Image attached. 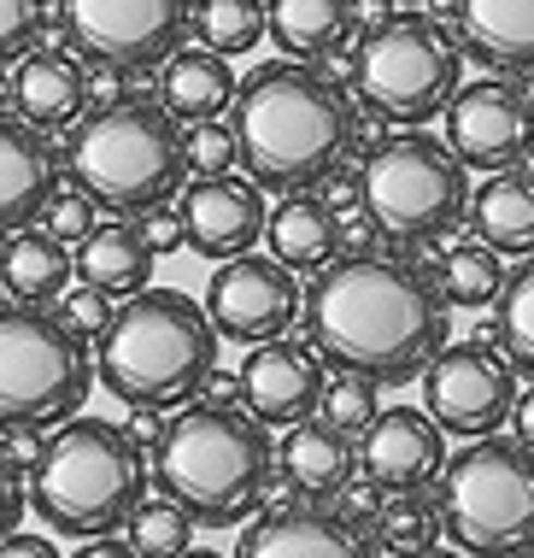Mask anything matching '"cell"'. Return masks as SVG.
Segmentation results:
<instances>
[{"instance_id": "ba28073f", "label": "cell", "mask_w": 534, "mask_h": 558, "mask_svg": "<svg viewBox=\"0 0 534 558\" xmlns=\"http://www.w3.org/2000/svg\"><path fill=\"white\" fill-rule=\"evenodd\" d=\"M359 206L388 241H435L470 206V165L447 142L411 130L371 147L359 171Z\"/></svg>"}, {"instance_id": "484cf974", "label": "cell", "mask_w": 534, "mask_h": 558, "mask_svg": "<svg viewBox=\"0 0 534 558\" xmlns=\"http://www.w3.org/2000/svg\"><path fill=\"white\" fill-rule=\"evenodd\" d=\"M71 277H76V265H71V247L59 235L36 230V223L7 230V241H0V289L12 300H24V306H53Z\"/></svg>"}, {"instance_id": "7402d4cb", "label": "cell", "mask_w": 534, "mask_h": 558, "mask_svg": "<svg viewBox=\"0 0 534 558\" xmlns=\"http://www.w3.org/2000/svg\"><path fill=\"white\" fill-rule=\"evenodd\" d=\"M452 29L487 71L534 65V0H452Z\"/></svg>"}, {"instance_id": "f6af8a7d", "label": "cell", "mask_w": 534, "mask_h": 558, "mask_svg": "<svg viewBox=\"0 0 534 558\" xmlns=\"http://www.w3.org/2000/svg\"><path fill=\"white\" fill-rule=\"evenodd\" d=\"M517 100L534 112V65H523V83H517Z\"/></svg>"}, {"instance_id": "5b68a950", "label": "cell", "mask_w": 534, "mask_h": 558, "mask_svg": "<svg viewBox=\"0 0 534 558\" xmlns=\"http://www.w3.org/2000/svg\"><path fill=\"white\" fill-rule=\"evenodd\" d=\"M147 494L142 441L112 417H65L36 452L24 500L53 535H112Z\"/></svg>"}, {"instance_id": "f1b7e54d", "label": "cell", "mask_w": 534, "mask_h": 558, "mask_svg": "<svg viewBox=\"0 0 534 558\" xmlns=\"http://www.w3.org/2000/svg\"><path fill=\"white\" fill-rule=\"evenodd\" d=\"M189 36L235 59L265 41V0H189Z\"/></svg>"}, {"instance_id": "603a6c76", "label": "cell", "mask_w": 534, "mask_h": 558, "mask_svg": "<svg viewBox=\"0 0 534 558\" xmlns=\"http://www.w3.org/2000/svg\"><path fill=\"white\" fill-rule=\"evenodd\" d=\"M265 247L270 259H282L294 277H317L335 253H341V223H335V206L317 201V194H282V206L265 213Z\"/></svg>"}, {"instance_id": "277c9868", "label": "cell", "mask_w": 534, "mask_h": 558, "mask_svg": "<svg viewBox=\"0 0 534 558\" xmlns=\"http://www.w3.org/2000/svg\"><path fill=\"white\" fill-rule=\"evenodd\" d=\"M95 376L124 405H171L194 400L206 376L218 371V329L206 306L182 289H135L124 306H112V324L95 336Z\"/></svg>"}, {"instance_id": "bcb514c9", "label": "cell", "mask_w": 534, "mask_h": 558, "mask_svg": "<svg viewBox=\"0 0 534 558\" xmlns=\"http://www.w3.org/2000/svg\"><path fill=\"white\" fill-rule=\"evenodd\" d=\"M0 100H7V77H0Z\"/></svg>"}, {"instance_id": "6da1fadb", "label": "cell", "mask_w": 534, "mask_h": 558, "mask_svg": "<svg viewBox=\"0 0 534 558\" xmlns=\"http://www.w3.org/2000/svg\"><path fill=\"white\" fill-rule=\"evenodd\" d=\"M300 318L329 365L371 376L376 388L423 376L447 341V300L435 277L393 253H335L300 294Z\"/></svg>"}, {"instance_id": "d6986e66", "label": "cell", "mask_w": 534, "mask_h": 558, "mask_svg": "<svg viewBox=\"0 0 534 558\" xmlns=\"http://www.w3.org/2000/svg\"><path fill=\"white\" fill-rule=\"evenodd\" d=\"M241 558H364L376 553L353 523L329 518L317 506H277L241 535Z\"/></svg>"}, {"instance_id": "d4e9b609", "label": "cell", "mask_w": 534, "mask_h": 558, "mask_svg": "<svg viewBox=\"0 0 534 558\" xmlns=\"http://www.w3.org/2000/svg\"><path fill=\"white\" fill-rule=\"evenodd\" d=\"M76 277L106 289L112 300H124L135 289H147L153 282V265H159V253L147 247V235L135 230V218H118V223H95L83 241H76Z\"/></svg>"}, {"instance_id": "44dd1931", "label": "cell", "mask_w": 534, "mask_h": 558, "mask_svg": "<svg viewBox=\"0 0 534 558\" xmlns=\"http://www.w3.org/2000/svg\"><path fill=\"white\" fill-rule=\"evenodd\" d=\"M277 476L312 506L341 500V488L359 476V447L353 435H341L324 417H312V424L300 417V424H288V441L277 447Z\"/></svg>"}, {"instance_id": "e0dca14e", "label": "cell", "mask_w": 534, "mask_h": 558, "mask_svg": "<svg viewBox=\"0 0 534 558\" xmlns=\"http://www.w3.org/2000/svg\"><path fill=\"white\" fill-rule=\"evenodd\" d=\"M359 435H364L359 464L381 494L429 488L440 476V464H447V429L429 412H417V405H388V412L376 405V417Z\"/></svg>"}, {"instance_id": "ab89813d", "label": "cell", "mask_w": 534, "mask_h": 558, "mask_svg": "<svg viewBox=\"0 0 534 558\" xmlns=\"http://www.w3.org/2000/svg\"><path fill=\"white\" fill-rule=\"evenodd\" d=\"M24 518V482H19V464L0 452V535H12Z\"/></svg>"}, {"instance_id": "8fae6325", "label": "cell", "mask_w": 534, "mask_h": 558, "mask_svg": "<svg viewBox=\"0 0 534 558\" xmlns=\"http://www.w3.org/2000/svg\"><path fill=\"white\" fill-rule=\"evenodd\" d=\"M517 405V371L499 353L494 336H470V341H440L435 359L423 365V412L435 417L447 435H494L506 429Z\"/></svg>"}, {"instance_id": "8992f818", "label": "cell", "mask_w": 534, "mask_h": 558, "mask_svg": "<svg viewBox=\"0 0 534 558\" xmlns=\"http://www.w3.org/2000/svg\"><path fill=\"white\" fill-rule=\"evenodd\" d=\"M71 183L88 189L106 213H142L153 201H171L189 177L182 165V124L159 100H106L83 118L65 147Z\"/></svg>"}, {"instance_id": "2e32d148", "label": "cell", "mask_w": 534, "mask_h": 558, "mask_svg": "<svg viewBox=\"0 0 534 558\" xmlns=\"http://www.w3.org/2000/svg\"><path fill=\"white\" fill-rule=\"evenodd\" d=\"M241 405L258 417L265 429H288L300 424L317 405V388H324V353L312 341H253V353L241 359Z\"/></svg>"}, {"instance_id": "e575fe53", "label": "cell", "mask_w": 534, "mask_h": 558, "mask_svg": "<svg viewBox=\"0 0 534 558\" xmlns=\"http://www.w3.org/2000/svg\"><path fill=\"white\" fill-rule=\"evenodd\" d=\"M182 165L189 177H218V171H235L241 154H235V130L223 118H201V124L182 130Z\"/></svg>"}, {"instance_id": "7bdbcfd3", "label": "cell", "mask_w": 534, "mask_h": 558, "mask_svg": "<svg viewBox=\"0 0 534 558\" xmlns=\"http://www.w3.org/2000/svg\"><path fill=\"white\" fill-rule=\"evenodd\" d=\"M506 424L517 429V441H523V447L534 452V388H529V395H517V405H511Z\"/></svg>"}, {"instance_id": "d6a6232c", "label": "cell", "mask_w": 534, "mask_h": 558, "mask_svg": "<svg viewBox=\"0 0 534 558\" xmlns=\"http://www.w3.org/2000/svg\"><path fill=\"white\" fill-rule=\"evenodd\" d=\"M494 300H499V324L487 329V336L506 347L517 376H534V259L517 270V277H506V289Z\"/></svg>"}, {"instance_id": "d590c367", "label": "cell", "mask_w": 534, "mask_h": 558, "mask_svg": "<svg viewBox=\"0 0 534 558\" xmlns=\"http://www.w3.org/2000/svg\"><path fill=\"white\" fill-rule=\"evenodd\" d=\"M95 213H100V201H95L88 189H76V183H71V189H53L48 201H41V213H36V218H41V230L59 235V241L71 247V241H83V235L100 223Z\"/></svg>"}, {"instance_id": "9c48e42d", "label": "cell", "mask_w": 534, "mask_h": 558, "mask_svg": "<svg viewBox=\"0 0 534 558\" xmlns=\"http://www.w3.org/2000/svg\"><path fill=\"white\" fill-rule=\"evenodd\" d=\"M440 523L464 553L534 547V452L506 435H476L452 464H440Z\"/></svg>"}, {"instance_id": "60d3db41", "label": "cell", "mask_w": 534, "mask_h": 558, "mask_svg": "<svg viewBox=\"0 0 534 558\" xmlns=\"http://www.w3.org/2000/svg\"><path fill=\"white\" fill-rule=\"evenodd\" d=\"M347 12H353V29H376L400 12V0H347Z\"/></svg>"}, {"instance_id": "b9f144b4", "label": "cell", "mask_w": 534, "mask_h": 558, "mask_svg": "<svg viewBox=\"0 0 534 558\" xmlns=\"http://www.w3.org/2000/svg\"><path fill=\"white\" fill-rule=\"evenodd\" d=\"M59 547L41 535H0V558H53Z\"/></svg>"}, {"instance_id": "8d00e7d4", "label": "cell", "mask_w": 534, "mask_h": 558, "mask_svg": "<svg viewBox=\"0 0 534 558\" xmlns=\"http://www.w3.org/2000/svg\"><path fill=\"white\" fill-rule=\"evenodd\" d=\"M59 318H65L83 341H95L106 324H112V294L95 289V282H65V294H59Z\"/></svg>"}, {"instance_id": "ffe728a7", "label": "cell", "mask_w": 534, "mask_h": 558, "mask_svg": "<svg viewBox=\"0 0 534 558\" xmlns=\"http://www.w3.org/2000/svg\"><path fill=\"white\" fill-rule=\"evenodd\" d=\"M7 100H12V112H19L24 124H36V130H65L71 118L83 112V100H88V77L76 71L71 53L36 48V41H29V48L12 59Z\"/></svg>"}, {"instance_id": "7c38bea8", "label": "cell", "mask_w": 534, "mask_h": 558, "mask_svg": "<svg viewBox=\"0 0 534 558\" xmlns=\"http://www.w3.org/2000/svg\"><path fill=\"white\" fill-rule=\"evenodd\" d=\"M59 19L95 65L147 71L182 48L189 0H59Z\"/></svg>"}, {"instance_id": "7a4b0ae2", "label": "cell", "mask_w": 534, "mask_h": 558, "mask_svg": "<svg viewBox=\"0 0 534 558\" xmlns=\"http://www.w3.org/2000/svg\"><path fill=\"white\" fill-rule=\"evenodd\" d=\"M229 112L235 154L265 194L329 183L353 147V100L341 83L312 71V59H265L235 83Z\"/></svg>"}, {"instance_id": "74e56055", "label": "cell", "mask_w": 534, "mask_h": 558, "mask_svg": "<svg viewBox=\"0 0 534 558\" xmlns=\"http://www.w3.org/2000/svg\"><path fill=\"white\" fill-rule=\"evenodd\" d=\"M41 29V0H0V65H12Z\"/></svg>"}, {"instance_id": "5bb4252c", "label": "cell", "mask_w": 534, "mask_h": 558, "mask_svg": "<svg viewBox=\"0 0 534 558\" xmlns=\"http://www.w3.org/2000/svg\"><path fill=\"white\" fill-rule=\"evenodd\" d=\"M447 147L470 171H506L529 154L534 142V112L517 100L511 83L482 77V83H458L447 107Z\"/></svg>"}, {"instance_id": "9a60e30c", "label": "cell", "mask_w": 534, "mask_h": 558, "mask_svg": "<svg viewBox=\"0 0 534 558\" xmlns=\"http://www.w3.org/2000/svg\"><path fill=\"white\" fill-rule=\"evenodd\" d=\"M177 218H182V241L201 259H229L247 253L265 235V189L253 177L218 171V177H194L189 189H177Z\"/></svg>"}, {"instance_id": "4316f807", "label": "cell", "mask_w": 534, "mask_h": 558, "mask_svg": "<svg viewBox=\"0 0 534 558\" xmlns=\"http://www.w3.org/2000/svg\"><path fill=\"white\" fill-rule=\"evenodd\" d=\"M464 218L494 253H534V171H517V165L494 171L470 194Z\"/></svg>"}, {"instance_id": "30bf717a", "label": "cell", "mask_w": 534, "mask_h": 558, "mask_svg": "<svg viewBox=\"0 0 534 558\" xmlns=\"http://www.w3.org/2000/svg\"><path fill=\"white\" fill-rule=\"evenodd\" d=\"M353 83L376 118L423 124V118H440L452 88L464 83V48H458V36L440 19L393 12L388 24L364 29L353 53Z\"/></svg>"}, {"instance_id": "f546056e", "label": "cell", "mask_w": 534, "mask_h": 558, "mask_svg": "<svg viewBox=\"0 0 534 558\" xmlns=\"http://www.w3.org/2000/svg\"><path fill=\"white\" fill-rule=\"evenodd\" d=\"M435 289L452 306H494V294L506 289V265L487 241H452L435 265Z\"/></svg>"}, {"instance_id": "f35d334b", "label": "cell", "mask_w": 534, "mask_h": 558, "mask_svg": "<svg viewBox=\"0 0 534 558\" xmlns=\"http://www.w3.org/2000/svg\"><path fill=\"white\" fill-rule=\"evenodd\" d=\"M135 230L147 235V247H153V253H177V247H182V218L171 213V201L142 206V213H135Z\"/></svg>"}, {"instance_id": "cb8c5ba5", "label": "cell", "mask_w": 534, "mask_h": 558, "mask_svg": "<svg viewBox=\"0 0 534 558\" xmlns=\"http://www.w3.org/2000/svg\"><path fill=\"white\" fill-rule=\"evenodd\" d=\"M235 71H229L223 53L211 48H177L159 71V107L177 118V124H201V118H223L229 100H235Z\"/></svg>"}, {"instance_id": "4dcf8cb0", "label": "cell", "mask_w": 534, "mask_h": 558, "mask_svg": "<svg viewBox=\"0 0 534 558\" xmlns=\"http://www.w3.org/2000/svg\"><path fill=\"white\" fill-rule=\"evenodd\" d=\"M124 530H130L135 558H182L194 547V530H201V523H194L171 494H142L135 511L124 518Z\"/></svg>"}, {"instance_id": "4fadbf2b", "label": "cell", "mask_w": 534, "mask_h": 558, "mask_svg": "<svg viewBox=\"0 0 534 558\" xmlns=\"http://www.w3.org/2000/svg\"><path fill=\"white\" fill-rule=\"evenodd\" d=\"M300 277L288 270L282 259H265V253H229L218 259L206 282V318L223 341H270V336H288L300 324Z\"/></svg>"}, {"instance_id": "836d02e7", "label": "cell", "mask_w": 534, "mask_h": 558, "mask_svg": "<svg viewBox=\"0 0 534 558\" xmlns=\"http://www.w3.org/2000/svg\"><path fill=\"white\" fill-rule=\"evenodd\" d=\"M312 412L324 417V424H335L341 435H359L376 417V383H371V376H359V371H335V376H324Z\"/></svg>"}, {"instance_id": "ee69618b", "label": "cell", "mask_w": 534, "mask_h": 558, "mask_svg": "<svg viewBox=\"0 0 534 558\" xmlns=\"http://www.w3.org/2000/svg\"><path fill=\"white\" fill-rule=\"evenodd\" d=\"M76 558H135V553H130V541H95V535H83V541H76Z\"/></svg>"}, {"instance_id": "52a82bcc", "label": "cell", "mask_w": 534, "mask_h": 558, "mask_svg": "<svg viewBox=\"0 0 534 558\" xmlns=\"http://www.w3.org/2000/svg\"><path fill=\"white\" fill-rule=\"evenodd\" d=\"M95 388V353L48 306H0V429L48 435L83 412Z\"/></svg>"}, {"instance_id": "83f0119b", "label": "cell", "mask_w": 534, "mask_h": 558, "mask_svg": "<svg viewBox=\"0 0 534 558\" xmlns=\"http://www.w3.org/2000/svg\"><path fill=\"white\" fill-rule=\"evenodd\" d=\"M265 36L288 59H329L353 36V12L347 0H265Z\"/></svg>"}, {"instance_id": "3957f363", "label": "cell", "mask_w": 534, "mask_h": 558, "mask_svg": "<svg viewBox=\"0 0 534 558\" xmlns=\"http://www.w3.org/2000/svg\"><path fill=\"white\" fill-rule=\"evenodd\" d=\"M153 476H159V494H171L194 523L235 530L265 506L277 447L247 405L182 400L153 441Z\"/></svg>"}, {"instance_id": "ac0fdd59", "label": "cell", "mask_w": 534, "mask_h": 558, "mask_svg": "<svg viewBox=\"0 0 534 558\" xmlns=\"http://www.w3.org/2000/svg\"><path fill=\"white\" fill-rule=\"evenodd\" d=\"M59 189V154L48 147V130L24 124L19 112H0V235L36 223L41 201Z\"/></svg>"}, {"instance_id": "1f68e13d", "label": "cell", "mask_w": 534, "mask_h": 558, "mask_svg": "<svg viewBox=\"0 0 534 558\" xmlns=\"http://www.w3.org/2000/svg\"><path fill=\"white\" fill-rule=\"evenodd\" d=\"M435 541H440V518L417 488H405V494H393V500L376 506V523H371L376 553H405L411 558V553H429Z\"/></svg>"}]
</instances>
